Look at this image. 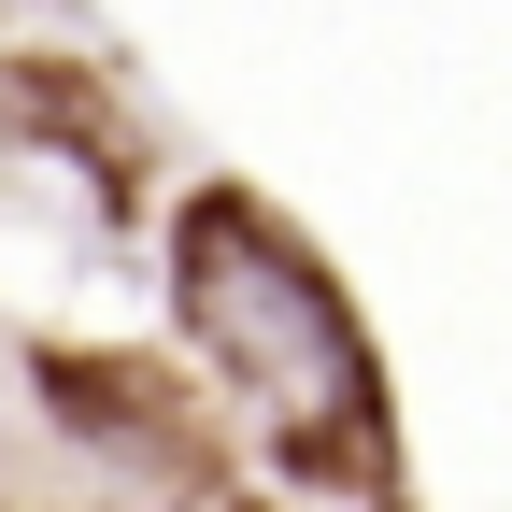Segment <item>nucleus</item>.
I'll use <instances>...</instances> for the list:
<instances>
[{
    "instance_id": "obj_2",
    "label": "nucleus",
    "mask_w": 512,
    "mask_h": 512,
    "mask_svg": "<svg viewBox=\"0 0 512 512\" xmlns=\"http://www.w3.org/2000/svg\"><path fill=\"white\" fill-rule=\"evenodd\" d=\"M29 384H43V413L72 427L100 470L157 484V498H228V427H214L200 384H185V356H143V342H43Z\"/></svg>"
},
{
    "instance_id": "obj_1",
    "label": "nucleus",
    "mask_w": 512,
    "mask_h": 512,
    "mask_svg": "<svg viewBox=\"0 0 512 512\" xmlns=\"http://www.w3.org/2000/svg\"><path fill=\"white\" fill-rule=\"evenodd\" d=\"M171 328H185V356L214 370V399L242 413V441L285 484L356 498V512H413L384 356L356 328L342 271L256 185H185L171 200Z\"/></svg>"
},
{
    "instance_id": "obj_3",
    "label": "nucleus",
    "mask_w": 512,
    "mask_h": 512,
    "mask_svg": "<svg viewBox=\"0 0 512 512\" xmlns=\"http://www.w3.org/2000/svg\"><path fill=\"white\" fill-rule=\"evenodd\" d=\"M0 512H15V498H0Z\"/></svg>"
}]
</instances>
